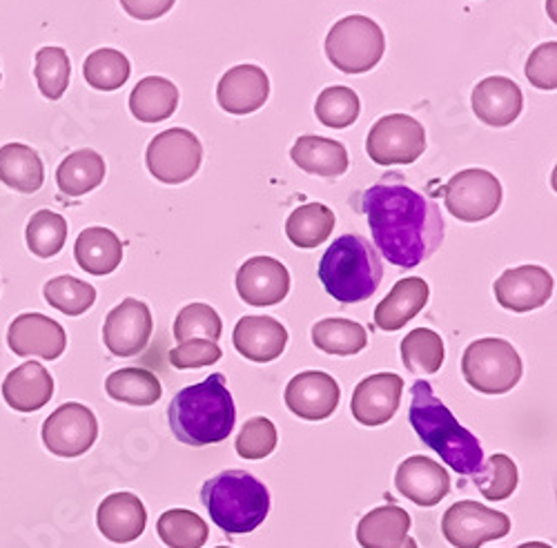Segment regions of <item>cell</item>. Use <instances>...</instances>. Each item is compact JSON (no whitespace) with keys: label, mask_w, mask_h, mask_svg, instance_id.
I'll return each mask as SVG.
<instances>
[{"label":"cell","mask_w":557,"mask_h":548,"mask_svg":"<svg viewBox=\"0 0 557 548\" xmlns=\"http://www.w3.org/2000/svg\"><path fill=\"white\" fill-rule=\"evenodd\" d=\"M375 246L397 267H417L444 241L440 205L404 180L384 178L359 197Z\"/></svg>","instance_id":"obj_1"},{"label":"cell","mask_w":557,"mask_h":548,"mask_svg":"<svg viewBox=\"0 0 557 548\" xmlns=\"http://www.w3.org/2000/svg\"><path fill=\"white\" fill-rule=\"evenodd\" d=\"M172 435L185 446H210L230 437L237 422V408L225 377L210 375L206 382L183 388L168 406Z\"/></svg>","instance_id":"obj_2"},{"label":"cell","mask_w":557,"mask_h":548,"mask_svg":"<svg viewBox=\"0 0 557 548\" xmlns=\"http://www.w3.org/2000/svg\"><path fill=\"white\" fill-rule=\"evenodd\" d=\"M410 426L429 448L459 475H478L484 464L480 439L463 428L450 410L435 397L429 382H414L410 388Z\"/></svg>","instance_id":"obj_3"},{"label":"cell","mask_w":557,"mask_h":548,"mask_svg":"<svg viewBox=\"0 0 557 548\" xmlns=\"http://www.w3.org/2000/svg\"><path fill=\"white\" fill-rule=\"evenodd\" d=\"M319 282L339 303H361L384 279V263L375 246L359 235H344L319 261Z\"/></svg>","instance_id":"obj_4"},{"label":"cell","mask_w":557,"mask_h":548,"mask_svg":"<svg viewBox=\"0 0 557 548\" xmlns=\"http://www.w3.org/2000/svg\"><path fill=\"white\" fill-rule=\"evenodd\" d=\"M210 520L230 535L252 533L270 513L268 488L246 471H223L201 486Z\"/></svg>","instance_id":"obj_5"},{"label":"cell","mask_w":557,"mask_h":548,"mask_svg":"<svg viewBox=\"0 0 557 548\" xmlns=\"http://www.w3.org/2000/svg\"><path fill=\"white\" fill-rule=\"evenodd\" d=\"M522 359L506 339L486 337L473 341L461 357V375L482 395H506L522 379Z\"/></svg>","instance_id":"obj_6"},{"label":"cell","mask_w":557,"mask_h":548,"mask_svg":"<svg viewBox=\"0 0 557 548\" xmlns=\"http://www.w3.org/2000/svg\"><path fill=\"white\" fill-rule=\"evenodd\" d=\"M386 36L368 16L352 14L333 25L326 38V57L344 74H366L384 59Z\"/></svg>","instance_id":"obj_7"},{"label":"cell","mask_w":557,"mask_h":548,"mask_svg":"<svg viewBox=\"0 0 557 548\" xmlns=\"http://www.w3.org/2000/svg\"><path fill=\"white\" fill-rule=\"evenodd\" d=\"M426 150L424 125L408 114L382 116L368 132L366 152L382 167L410 165Z\"/></svg>","instance_id":"obj_8"},{"label":"cell","mask_w":557,"mask_h":548,"mask_svg":"<svg viewBox=\"0 0 557 548\" xmlns=\"http://www.w3.org/2000/svg\"><path fill=\"white\" fill-rule=\"evenodd\" d=\"M203 161V146L197 134L185 127H172L157 134L148 146L146 163L150 174L165 186L190 180Z\"/></svg>","instance_id":"obj_9"},{"label":"cell","mask_w":557,"mask_h":548,"mask_svg":"<svg viewBox=\"0 0 557 548\" xmlns=\"http://www.w3.org/2000/svg\"><path fill=\"white\" fill-rule=\"evenodd\" d=\"M446 210L463 221L480 223L491 219L502 205V183L495 174L482 167L457 172L442 188Z\"/></svg>","instance_id":"obj_10"},{"label":"cell","mask_w":557,"mask_h":548,"mask_svg":"<svg viewBox=\"0 0 557 548\" xmlns=\"http://www.w3.org/2000/svg\"><path fill=\"white\" fill-rule=\"evenodd\" d=\"M442 533L455 548H480L491 539H502L510 533L508 515L488 509L478 501H457L444 518Z\"/></svg>","instance_id":"obj_11"},{"label":"cell","mask_w":557,"mask_h":548,"mask_svg":"<svg viewBox=\"0 0 557 548\" xmlns=\"http://www.w3.org/2000/svg\"><path fill=\"white\" fill-rule=\"evenodd\" d=\"M99 437V422L83 403L59 406L42 424V444L57 457H81Z\"/></svg>","instance_id":"obj_12"},{"label":"cell","mask_w":557,"mask_h":548,"mask_svg":"<svg viewBox=\"0 0 557 548\" xmlns=\"http://www.w3.org/2000/svg\"><path fill=\"white\" fill-rule=\"evenodd\" d=\"M152 312L138 299H123L110 310L103 324V341L114 357H134L144 352L152 337Z\"/></svg>","instance_id":"obj_13"},{"label":"cell","mask_w":557,"mask_h":548,"mask_svg":"<svg viewBox=\"0 0 557 548\" xmlns=\"http://www.w3.org/2000/svg\"><path fill=\"white\" fill-rule=\"evenodd\" d=\"M497 303L510 312H531L553 297V277L542 265L510 267L493 284Z\"/></svg>","instance_id":"obj_14"},{"label":"cell","mask_w":557,"mask_h":548,"mask_svg":"<svg viewBox=\"0 0 557 548\" xmlns=\"http://www.w3.org/2000/svg\"><path fill=\"white\" fill-rule=\"evenodd\" d=\"M286 406L293 415L306 422L329 420L342 399V388L329 373L306 371L286 386Z\"/></svg>","instance_id":"obj_15"},{"label":"cell","mask_w":557,"mask_h":548,"mask_svg":"<svg viewBox=\"0 0 557 548\" xmlns=\"http://www.w3.org/2000/svg\"><path fill=\"white\" fill-rule=\"evenodd\" d=\"M237 292L255 308L282 303L290 292L288 267L272 257H252L237 272Z\"/></svg>","instance_id":"obj_16"},{"label":"cell","mask_w":557,"mask_h":548,"mask_svg":"<svg viewBox=\"0 0 557 548\" xmlns=\"http://www.w3.org/2000/svg\"><path fill=\"white\" fill-rule=\"evenodd\" d=\"M8 346L18 357H40L54 361L65 352L67 335L54 319L40 312H25L10 324Z\"/></svg>","instance_id":"obj_17"},{"label":"cell","mask_w":557,"mask_h":548,"mask_svg":"<svg viewBox=\"0 0 557 548\" xmlns=\"http://www.w3.org/2000/svg\"><path fill=\"white\" fill-rule=\"evenodd\" d=\"M401 393L404 379L395 373H377L366 377L357 384L350 399L352 418L368 428L388 424L397 413Z\"/></svg>","instance_id":"obj_18"},{"label":"cell","mask_w":557,"mask_h":548,"mask_svg":"<svg viewBox=\"0 0 557 548\" xmlns=\"http://www.w3.org/2000/svg\"><path fill=\"white\" fill-rule=\"evenodd\" d=\"M395 486L412 505L431 509L450 493V475L440 462H433L424 454H412L399 464Z\"/></svg>","instance_id":"obj_19"},{"label":"cell","mask_w":557,"mask_h":548,"mask_svg":"<svg viewBox=\"0 0 557 548\" xmlns=\"http://www.w3.org/2000/svg\"><path fill=\"white\" fill-rule=\"evenodd\" d=\"M270 78L257 65H237L227 70L216 85V101L223 112L246 116L265 105Z\"/></svg>","instance_id":"obj_20"},{"label":"cell","mask_w":557,"mask_h":548,"mask_svg":"<svg viewBox=\"0 0 557 548\" xmlns=\"http://www.w3.org/2000/svg\"><path fill=\"white\" fill-rule=\"evenodd\" d=\"M473 112L491 127H506L522 114L524 95L516 80L506 76H488L473 89Z\"/></svg>","instance_id":"obj_21"},{"label":"cell","mask_w":557,"mask_h":548,"mask_svg":"<svg viewBox=\"0 0 557 548\" xmlns=\"http://www.w3.org/2000/svg\"><path fill=\"white\" fill-rule=\"evenodd\" d=\"M97 524L103 537L114 544H129L146 531L148 511L141 497L134 493H112L108 495L97 511Z\"/></svg>","instance_id":"obj_22"},{"label":"cell","mask_w":557,"mask_h":548,"mask_svg":"<svg viewBox=\"0 0 557 548\" xmlns=\"http://www.w3.org/2000/svg\"><path fill=\"white\" fill-rule=\"evenodd\" d=\"M232 344L250 361L270 363L284 354L288 346V331L274 316H244L235 326Z\"/></svg>","instance_id":"obj_23"},{"label":"cell","mask_w":557,"mask_h":548,"mask_svg":"<svg viewBox=\"0 0 557 548\" xmlns=\"http://www.w3.org/2000/svg\"><path fill=\"white\" fill-rule=\"evenodd\" d=\"M3 397L18 413H36L54 397V379L38 361L21 363L5 377Z\"/></svg>","instance_id":"obj_24"},{"label":"cell","mask_w":557,"mask_h":548,"mask_svg":"<svg viewBox=\"0 0 557 548\" xmlns=\"http://www.w3.org/2000/svg\"><path fill=\"white\" fill-rule=\"evenodd\" d=\"M431 297V288L420 277H408L393 286L388 297L375 308V324L386 333L401 331L410 319L420 314Z\"/></svg>","instance_id":"obj_25"},{"label":"cell","mask_w":557,"mask_h":548,"mask_svg":"<svg viewBox=\"0 0 557 548\" xmlns=\"http://www.w3.org/2000/svg\"><path fill=\"white\" fill-rule=\"evenodd\" d=\"M290 157L297 167H301L308 174L317 176H326V178H337L344 176L350 167L348 150L333 139H326V136H314V134H304L295 141Z\"/></svg>","instance_id":"obj_26"},{"label":"cell","mask_w":557,"mask_h":548,"mask_svg":"<svg viewBox=\"0 0 557 548\" xmlns=\"http://www.w3.org/2000/svg\"><path fill=\"white\" fill-rule=\"evenodd\" d=\"M74 257L87 274L106 277L121 265L123 244L108 227H87L74 244Z\"/></svg>","instance_id":"obj_27"},{"label":"cell","mask_w":557,"mask_h":548,"mask_svg":"<svg viewBox=\"0 0 557 548\" xmlns=\"http://www.w3.org/2000/svg\"><path fill=\"white\" fill-rule=\"evenodd\" d=\"M410 513L386 505L361 518L357 526V541L361 548H399L410 531Z\"/></svg>","instance_id":"obj_28"},{"label":"cell","mask_w":557,"mask_h":548,"mask_svg":"<svg viewBox=\"0 0 557 548\" xmlns=\"http://www.w3.org/2000/svg\"><path fill=\"white\" fill-rule=\"evenodd\" d=\"M178 108V89L163 76H146L129 95V110L134 119L144 123H161Z\"/></svg>","instance_id":"obj_29"},{"label":"cell","mask_w":557,"mask_h":548,"mask_svg":"<svg viewBox=\"0 0 557 548\" xmlns=\"http://www.w3.org/2000/svg\"><path fill=\"white\" fill-rule=\"evenodd\" d=\"M0 180L23 195L38 192L45 183V167L38 152L25 144L0 148Z\"/></svg>","instance_id":"obj_30"},{"label":"cell","mask_w":557,"mask_h":548,"mask_svg":"<svg viewBox=\"0 0 557 548\" xmlns=\"http://www.w3.org/2000/svg\"><path fill=\"white\" fill-rule=\"evenodd\" d=\"M106 178V161L95 150H76L63 159L57 170V183L63 195L83 197L97 190Z\"/></svg>","instance_id":"obj_31"},{"label":"cell","mask_w":557,"mask_h":548,"mask_svg":"<svg viewBox=\"0 0 557 548\" xmlns=\"http://www.w3.org/2000/svg\"><path fill=\"white\" fill-rule=\"evenodd\" d=\"M335 212L323 203H306L297 208L286 221V237L293 246L312 250L331 239L335 231Z\"/></svg>","instance_id":"obj_32"},{"label":"cell","mask_w":557,"mask_h":548,"mask_svg":"<svg viewBox=\"0 0 557 548\" xmlns=\"http://www.w3.org/2000/svg\"><path fill=\"white\" fill-rule=\"evenodd\" d=\"M106 393L121 403L148 408L154 406L161 395V382L146 369H121L106 379Z\"/></svg>","instance_id":"obj_33"},{"label":"cell","mask_w":557,"mask_h":548,"mask_svg":"<svg viewBox=\"0 0 557 548\" xmlns=\"http://www.w3.org/2000/svg\"><path fill=\"white\" fill-rule=\"evenodd\" d=\"M312 344L326 354L352 357L368 346V333L352 319H321L312 326Z\"/></svg>","instance_id":"obj_34"},{"label":"cell","mask_w":557,"mask_h":548,"mask_svg":"<svg viewBox=\"0 0 557 548\" xmlns=\"http://www.w3.org/2000/svg\"><path fill=\"white\" fill-rule=\"evenodd\" d=\"M444 359V341L431 328H414L401 341V361L412 375H435Z\"/></svg>","instance_id":"obj_35"},{"label":"cell","mask_w":557,"mask_h":548,"mask_svg":"<svg viewBox=\"0 0 557 548\" xmlns=\"http://www.w3.org/2000/svg\"><path fill=\"white\" fill-rule=\"evenodd\" d=\"M157 533L170 548H203L210 535L206 520L185 509L165 511L157 522Z\"/></svg>","instance_id":"obj_36"},{"label":"cell","mask_w":557,"mask_h":548,"mask_svg":"<svg viewBox=\"0 0 557 548\" xmlns=\"http://www.w3.org/2000/svg\"><path fill=\"white\" fill-rule=\"evenodd\" d=\"M67 221L61 214L52 210H38L27 223V248L38 259H52L63 250L67 241Z\"/></svg>","instance_id":"obj_37"},{"label":"cell","mask_w":557,"mask_h":548,"mask_svg":"<svg viewBox=\"0 0 557 548\" xmlns=\"http://www.w3.org/2000/svg\"><path fill=\"white\" fill-rule=\"evenodd\" d=\"M129 72H132V67H129L127 57L112 48L91 52L83 63V76H85L87 85H91L95 89H101V91H114V89L123 87L129 78Z\"/></svg>","instance_id":"obj_38"},{"label":"cell","mask_w":557,"mask_h":548,"mask_svg":"<svg viewBox=\"0 0 557 548\" xmlns=\"http://www.w3.org/2000/svg\"><path fill=\"white\" fill-rule=\"evenodd\" d=\"M359 112H361V103H359L357 91L344 85L326 87L317 97V103H314V114L319 123L333 129L350 127L359 119Z\"/></svg>","instance_id":"obj_39"},{"label":"cell","mask_w":557,"mask_h":548,"mask_svg":"<svg viewBox=\"0 0 557 548\" xmlns=\"http://www.w3.org/2000/svg\"><path fill=\"white\" fill-rule=\"evenodd\" d=\"M34 76L38 83L40 95L48 101H59L70 85L72 65L70 57L63 48H42L36 54Z\"/></svg>","instance_id":"obj_40"},{"label":"cell","mask_w":557,"mask_h":548,"mask_svg":"<svg viewBox=\"0 0 557 548\" xmlns=\"http://www.w3.org/2000/svg\"><path fill=\"white\" fill-rule=\"evenodd\" d=\"M42 295H45V301H48L54 310L67 316L85 314L97 301L95 286H89L76 277H70V274H63V277H57L45 284Z\"/></svg>","instance_id":"obj_41"},{"label":"cell","mask_w":557,"mask_h":548,"mask_svg":"<svg viewBox=\"0 0 557 548\" xmlns=\"http://www.w3.org/2000/svg\"><path fill=\"white\" fill-rule=\"evenodd\" d=\"M223 333V322L219 312L208 303L185 306L174 319V339L178 344L190 339L219 341Z\"/></svg>","instance_id":"obj_42"},{"label":"cell","mask_w":557,"mask_h":548,"mask_svg":"<svg viewBox=\"0 0 557 548\" xmlns=\"http://www.w3.org/2000/svg\"><path fill=\"white\" fill-rule=\"evenodd\" d=\"M475 486L482 490V495L491 501H504L516 493L520 475L516 462L508 454H493L488 462L482 464L480 473L473 475Z\"/></svg>","instance_id":"obj_43"},{"label":"cell","mask_w":557,"mask_h":548,"mask_svg":"<svg viewBox=\"0 0 557 548\" xmlns=\"http://www.w3.org/2000/svg\"><path fill=\"white\" fill-rule=\"evenodd\" d=\"M276 428L268 418H252L244 424L239 437H237V452L244 460H263V457L272 454L276 448Z\"/></svg>","instance_id":"obj_44"},{"label":"cell","mask_w":557,"mask_h":548,"mask_svg":"<svg viewBox=\"0 0 557 548\" xmlns=\"http://www.w3.org/2000/svg\"><path fill=\"white\" fill-rule=\"evenodd\" d=\"M221 348L216 341L208 339H190L178 344L174 350H170V363L178 371H190V369H206L221 359Z\"/></svg>","instance_id":"obj_45"},{"label":"cell","mask_w":557,"mask_h":548,"mask_svg":"<svg viewBox=\"0 0 557 548\" xmlns=\"http://www.w3.org/2000/svg\"><path fill=\"white\" fill-rule=\"evenodd\" d=\"M524 72L531 85L553 91L557 87V42L548 40L535 48L527 61Z\"/></svg>","instance_id":"obj_46"},{"label":"cell","mask_w":557,"mask_h":548,"mask_svg":"<svg viewBox=\"0 0 557 548\" xmlns=\"http://www.w3.org/2000/svg\"><path fill=\"white\" fill-rule=\"evenodd\" d=\"M176 0H121V8L136 21H157L165 16Z\"/></svg>","instance_id":"obj_47"},{"label":"cell","mask_w":557,"mask_h":548,"mask_svg":"<svg viewBox=\"0 0 557 548\" xmlns=\"http://www.w3.org/2000/svg\"><path fill=\"white\" fill-rule=\"evenodd\" d=\"M518 548H553L550 544H544V541H527V544H522V546H518Z\"/></svg>","instance_id":"obj_48"},{"label":"cell","mask_w":557,"mask_h":548,"mask_svg":"<svg viewBox=\"0 0 557 548\" xmlns=\"http://www.w3.org/2000/svg\"><path fill=\"white\" fill-rule=\"evenodd\" d=\"M399 548H420V546H417V541L408 535V537H406V541H404Z\"/></svg>","instance_id":"obj_49"},{"label":"cell","mask_w":557,"mask_h":548,"mask_svg":"<svg viewBox=\"0 0 557 548\" xmlns=\"http://www.w3.org/2000/svg\"><path fill=\"white\" fill-rule=\"evenodd\" d=\"M216 548H230V546H216Z\"/></svg>","instance_id":"obj_50"},{"label":"cell","mask_w":557,"mask_h":548,"mask_svg":"<svg viewBox=\"0 0 557 548\" xmlns=\"http://www.w3.org/2000/svg\"><path fill=\"white\" fill-rule=\"evenodd\" d=\"M0 78H3V76H0Z\"/></svg>","instance_id":"obj_51"}]
</instances>
